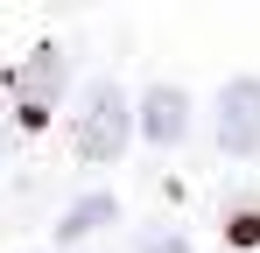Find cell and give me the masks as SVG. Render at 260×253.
Masks as SVG:
<instances>
[{
  "label": "cell",
  "instance_id": "5b68a950",
  "mask_svg": "<svg viewBox=\"0 0 260 253\" xmlns=\"http://www.w3.org/2000/svg\"><path fill=\"white\" fill-rule=\"evenodd\" d=\"M113 218H120V204H113L106 190H91V197L71 204V218L56 225V239H85V232H99V225H113Z\"/></svg>",
  "mask_w": 260,
  "mask_h": 253
},
{
  "label": "cell",
  "instance_id": "7a4b0ae2",
  "mask_svg": "<svg viewBox=\"0 0 260 253\" xmlns=\"http://www.w3.org/2000/svg\"><path fill=\"white\" fill-rule=\"evenodd\" d=\"M218 148L260 155V78H232L218 91Z\"/></svg>",
  "mask_w": 260,
  "mask_h": 253
},
{
  "label": "cell",
  "instance_id": "6da1fadb",
  "mask_svg": "<svg viewBox=\"0 0 260 253\" xmlns=\"http://www.w3.org/2000/svg\"><path fill=\"white\" fill-rule=\"evenodd\" d=\"M127 134H134L127 91H120L113 78H99V84L85 91V106H78V155H85V162H120Z\"/></svg>",
  "mask_w": 260,
  "mask_h": 253
},
{
  "label": "cell",
  "instance_id": "8992f818",
  "mask_svg": "<svg viewBox=\"0 0 260 253\" xmlns=\"http://www.w3.org/2000/svg\"><path fill=\"white\" fill-rule=\"evenodd\" d=\"M141 253H183V239H155V246H141Z\"/></svg>",
  "mask_w": 260,
  "mask_h": 253
},
{
  "label": "cell",
  "instance_id": "277c9868",
  "mask_svg": "<svg viewBox=\"0 0 260 253\" xmlns=\"http://www.w3.org/2000/svg\"><path fill=\"white\" fill-rule=\"evenodd\" d=\"M183 126H190V99H183L176 84H155V91L141 99V134H148L155 148H176Z\"/></svg>",
  "mask_w": 260,
  "mask_h": 253
},
{
  "label": "cell",
  "instance_id": "3957f363",
  "mask_svg": "<svg viewBox=\"0 0 260 253\" xmlns=\"http://www.w3.org/2000/svg\"><path fill=\"white\" fill-rule=\"evenodd\" d=\"M56 91H63V49H36V56L21 64V78H14V99H21V113H28V120H43Z\"/></svg>",
  "mask_w": 260,
  "mask_h": 253
}]
</instances>
